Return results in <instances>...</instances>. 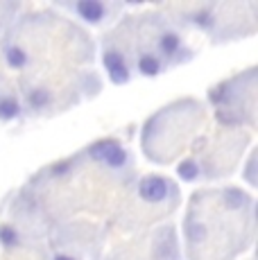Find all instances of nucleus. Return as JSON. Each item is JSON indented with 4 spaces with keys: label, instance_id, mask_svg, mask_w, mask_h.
<instances>
[{
    "label": "nucleus",
    "instance_id": "obj_2",
    "mask_svg": "<svg viewBox=\"0 0 258 260\" xmlns=\"http://www.w3.org/2000/svg\"><path fill=\"white\" fill-rule=\"evenodd\" d=\"M168 179L158 177V174H150L145 177L141 183H138V197L143 202H150V204H158L168 197Z\"/></svg>",
    "mask_w": 258,
    "mask_h": 260
},
{
    "label": "nucleus",
    "instance_id": "obj_9",
    "mask_svg": "<svg viewBox=\"0 0 258 260\" xmlns=\"http://www.w3.org/2000/svg\"><path fill=\"white\" fill-rule=\"evenodd\" d=\"M21 116V104L16 98H0V120H14Z\"/></svg>",
    "mask_w": 258,
    "mask_h": 260
},
{
    "label": "nucleus",
    "instance_id": "obj_5",
    "mask_svg": "<svg viewBox=\"0 0 258 260\" xmlns=\"http://www.w3.org/2000/svg\"><path fill=\"white\" fill-rule=\"evenodd\" d=\"M179 50H181V37L177 32H163L161 37H158V52L166 59L175 57Z\"/></svg>",
    "mask_w": 258,
    "mask_h": 260
},
{
    "label": "nucleus",
    "instance_id": "obj_16",
    "mask_svg": "<svg viewBox=\"0 0 258 260\" xmlns=\"http://www.w3.org/2000/svg\"><path fill=\"white\" fill-rule=\"evenodd\" d=\"M71 172V163L68 161H61V163H54L50 168V177H66Z\"/></svg>",
    "mask_w": 258,
    "mask_h": 260
},
{
    "label": "nucleus",
    "instance_id": "obj_6",
    "mask_svg": "<svg viewBox=\"0 0 258 260\" xmlns=\"http://www.w3.org/2000/svg\"><path fill=\"white\" fill-rule=\"evenodd\" d=\"M138 73L141 75H145V77H156L158 73H161V68H163V63H161V59L156 57V54H152V52H143L141 57H138Z\"/></svg>",
    "mask_w": 258,
    "mask_h": 260
},
{
    "label": "nucleus",
    "instance_id": "obj_10",
    "mask_svg": "<svg viewBox=\"0 0 258 260\" xmlns=\"http://www.w3.org/2000/svg\"><path fill=\"white\" fill-rule=\"evenodd\" d=\"M247 202H249V197L242 190H238V188L224 190V204L229 208H242V206H247Z\"/></svg>",
    "mask_w": 258,
    "mask_h": 260
},
{
    "label": "nucleus",
    "instance_id": "obj_14",
    "mask_svg": "<svg viewBox=\"0 0 258 260\" xmlns=\"http://www.w3.org/2000/svg\"><path fill=\"white\" fill-rule=\"evenodd\" d=\"M190 23H195L197 27H213V23H215V18H213V14L208 12V9H197V12L190 14Z\"/></svg>",
    "mask_w": 258,
    "mask_h": 260
},
{
    "label": "nucleus",
    "instance_id": "obj_7",
    "mask_svg": "<svg viewBox=\"0 0 258 260\" xmlns=\"http://www.w3.org/2000/svg\"><path fill=\"white\" fill-rule=\"evenodd\" d=\"M27 104L34 111H41V109H48L52 104V93L48 88H32L27 93Z\"/></svg>",
    "mask_w": 258,
    "mask_h": 260
},
{
    "label": "nucleus",
    "instance_id": "obj_11",
    "mask_svg": "<svg viewBox=\"0 0 258 260\" xmlns=\"http://www.w3.org/2000/svg\"><path fill=\"white\" fill-rule=\"evenodd\" d=\"M177 174H179L181 181H195V179L200 177V166H197L195 161H183V163H179V168H177Z\"/></svg>",
    "mask_w": 258,
    "mask_h": 260
},
{
    "label": "nucleus",
    "instance_id": "obj_4",
    "mask_svg": "<svg viewBox=\"0 0 258 260\" xmlns=\"http://www.w3.org/2000/svg\"><path fill=\"white\" fill-rule=\"evenodd\" d=\"M73 12L86 23H102L107 18V5L102 0H79L73 5Z\"/></svg>",
    "mask_w": 258,
    "mask_h": 260
},
{
    "label": "nucleus",
    "instance_id": "obj_13",
    "mask_svg": "<svg viewBox=\"0 0 258 260\" xmlns=\"http://www.w3.org/2000/svg\"><path fill=\"white\" fill-rule=\"evenodd\" d=\"M208 100H211L215 107H227V104L231 102V95H229V86H217V88H213L211 93H208Z\"/></svg>",
    "mask_w": 258,
    "mask_h": 260
},
{
    "label": "nucleus",
    "instance_id": "obj_15",
    "mask_svg": "<svg viewBox=\"0 0 258 260\" xmlns=\"http://www.w3.org/2000/svg\"><path fill=\"white\" fill-rule=\"evenodd\" d=\"M186 236L190 242H202L206 238V226L202 222H190L186 226Z\"/></svg>",
    "mask_w": 258,
    "mask_h": 260
},
{
    "label": "nucleus",
    "instance_id": "obj_8",
    "mask_svg": "<svg viewBox=\"0 0 258 260\" xmlns=\"http://www.w3.org/2000/svg\"><path fill=\"white\" fill-rule=\"evenodd\" d=\"M5 61H7L9 68L21 71V68L27 66V52L23 48H18V46H9L7 50H5Z\"/></svg>",
    "mask_w": 258,
    "mask_h": 260
},
{
    "label": "nucleus",
    "instance_id": "obj_3",
    "mask_svg": "<svg viewBox=\"0 0 258 260\" xmlns=\"http://www.w3.org/2000/svg\"><path fill=\"white\" fill-rule=\"evenodd\" d=\"M102 61H104V68H107V73H109V79H111L113 84H127L129 82V66H127L125 57H122L118 50H107Z\"/></svg>",
    "mask_w": 258,
    "mask_h": 260
},
{
    "label": "nucleus",
    "instance_id": "obj_12",
    "mask_svg": "<svg viewBox=\"0 0 258 260\" xmlns=\"http://www.w3.org/2000/svg\"><path fill=\"white\" fill-rule=\"evenodd\" d=\"M18 242H21V236H18V231L14 226H0V244L3 247H7V249H12V247H18Z\"/></svg>",
    "mask_w": 258,
    "mask_h": 260
},
{
    "label": "nucleus",
    "instance_id": "obj_17",
    "mask_svg": "<svg viewBox=\"0 0 258 260\" xmlns=\"http://www.w3.org/2000/svg\"><path fill=\"white\" fill-rule=\"evenodd\" d=\"M217 120H220L222 124H233L238 118L233 116V113L229 111V109H217Z\"/></svg>",
    "mask_w": 258,
    "mask_h": 260
},
{
    "label": "nucleus",
    "instance_id": "obj_1",
    "mask_svg": "<svg viewBox=\"0 0 258 260\" xmlns=\"http://www.w3.org/2000/svg\"><path fill=\"white\" fill-rule=\"evenodd\" d=\"M88 156L98 163H104L107 168H125L129 154L118 141H98L88 147Z\"/></svg>",
    "mask_w": 258,
    "mask_h": 260
},
{
    "label": "nucleus",
    "instance_id": "obj_18",
    "mask_svg": "<svg viewBox=\"0 0 258 260\" xmlns=\"http://www.w3.org/2000/svg\"><path fill=\"white\" fill-rule=\"evenodd\" d=\"M54 260H73V258H71V256H57Z\"/></svg>",
    "mask_w": 258,
    "mask_h": 260
}]
</instances>
